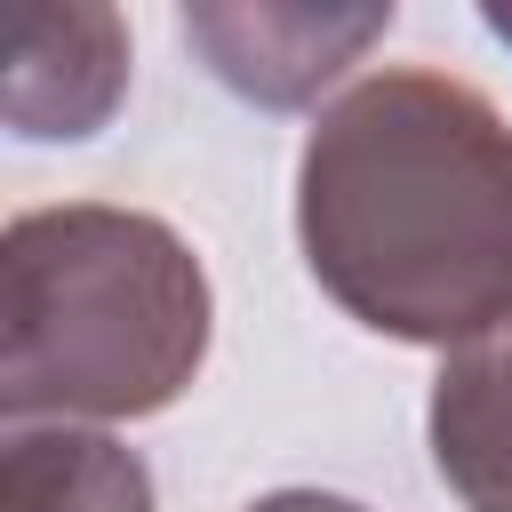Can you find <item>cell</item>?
<instances>
[{
	"label": "cell",
	"mask_w": 512,
	"mask_h": 512,
	"mask_svg": "<svg viewBox=\"0 0 512 512\" xmlns=\"http://www.w3.org/2000/svg\"><path fill=\"white\" fill-rule=\"evenodd\" d=\"M176 24H184V48L232 96H248L264 112H296L392 32V0L384 8H280V0L224 8V0H192Z\"/></svg>",
	"instance_id": "cell-3"
},
{
	"label": "cell",
	"mask_w": 512,
	"mask_h": 512,
	"mask_svg": "<svg viewBox=\"0 0 512 512\" xmlns=\"http://www.w3.org/2000/svg\"><path fill=\"white\" fill-rule=\"evenodd\" d=\"M128 96V24L112 8H16L8 16V128L32 144L96 136Z\"/></svg>",
	"instance_id": "cell-4"
},
{
	"label": "cell",
	"mask_w": 512,
	"mask_h": 512,
	"mask_svg": "<svg viewBox=\"0 0 512 512\" xmlns=\"http://www.w3.org/2000/svg\"><path fill=\"white\" fill-rule=\"evenodd\" d=\"M0 496L8 512H160L152 464L104 424H8Z\"/></svg>",
	"instance_id": "cell-6"
},
{
	"label": "cell",
	"mask_w": 512,
	"mask_h": 512,
	"mask_svg": "<svg viewBox=\"0 0 512 512\" xmlns=\"http://www.w3.org/2000/svg\"><path fill=\"white\" fill-rule=\"evenodd\" d=\"M488 32H496V40H512V8H488Z\"/></svg>",
	"instance_id": "cell-8"
},
{
	"label": "cell",
	"mask_w": 512,
	"mask_h": 512,
	"mask_svg": "<svg viewBox=\"0 0 512 512\" xmlns=\"http://www.w3.org/2000/svg\"><path fill=\"white\" fill-rule=\"evenodd\" d=\"M240 512H368V504L360 496H336V488H272V496L240 504Z\"/></svg>",
	"instance_id": "cell-7"
},
{
	"label": "cell",
	"mask_w": 512,
	"mask_h": 512,
	"mask_svg": "<svg viewBox=\"0 0 512 512\" xmlns=\"http://www.w3.org/2000/svg\"><path fill=\"white\" fill-rule=\"evenodd\" d=\"M216 288L192 240L120 200L24 208L0 232V416L136 424L192 392Z\"/></svg>",
	"instance_id": "cell-2"
},
{
	"label": "cell",
	"mask_w": 512,
	"mask_h": 512,
	"mask_svg": "<svg viewBox=\"0 0 512 512\" xmlns=\"http://www.w3.org/2000/svg\"><path fill=\"white\" fill-rule=\"evenodd\" d=\"M296 248L368 336L456 352L512 320V120L440 64H376L312 112Z\"/></svg>",
	"instance_id": "cell-1"
},
{
	"label": "cell",
	"mask_w": 512,
	"mask_h": 512,
	"mask_svg": "<svg viewBox=\"0 0 512 512\" xmlns=\"http://www.w3.org/2000/svg\"><path fill=\"white\" fill-rule=\"evenodd\" d=\"M432 472L464 512H512V320L440 352L424 400Z\"/></svg>",
	"instance_id": "cell-5"
}]
</instances>
